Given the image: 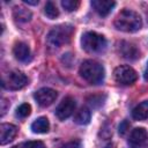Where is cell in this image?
Listing matches in <instances>:
<instances>
[{
    "mask_svg": "<svg viewBox=\"0 0 148 148\" xmlns=\"http://www.w3.org/2000/svg\"><path fill=\"white\" fill-rule=\"evenodd\" d=\"M57 96H58V92H57L54 89L47 88V87H44V88L38 89V90L35 92V95H34L36 102H37L40 106H43V108H46V106L51 105V104L56 101Z\"/></svg>",
    "mask_w": 148,
    "mask_h": 148,
    "instance_id": "obj_7",
    "label": "cell"
},
{
    "mask_svg": "<svg viewBox=\"0 0 148 148\" xmlns=\"http://www.w3.org/2000/svg\"><path fill=\"white\" fill-rule=\"evenodd\" d=\"M16 134H17V127L15 125L8 123H3L0 125V143L2 146L13 141Z\"/></svg>",
    "mask_w": 148,
    "mask_h": 148,
    "instance_id": "obj_10",
    "label": "cell"
},
{
    "mask_svg": "<svg viewBox=\"0 0 148 148\" xmlns=\"http://www.w3.org/2000/svg\"><path fill=\"white\" fill-rule=\"evenodd\" d=\"M128 130H130V123L127 120L121 121L120 125H119V134L120 135H125L128 132Z\"/></svg>",
    "mask_w": 148,
    "mask_h": 148,
    "instance_id": "obj_23",
    "label": "cell"
},
{
    "mask_svg": "<svg viewBox=\"0 0 148 148\" xmlns=\"http://www.w3.org/2000/svg\"><path fill=\"white\" fill-rule=\"evenodd\" d=\"M132 117L135 120L148 119V101H143L138 104L132 111Z\"/></svg>",
    "mask_w": 148,
    "mask_h": 148,
    "instance_id": "obj_16",
    "label": "cell"
},
{
    "mask_svg": "<svg viewBox=\"0 0 148 148\" xmlns=\"http://www.w3.org/2000/svg\"><path fill=\"white\" fill-rule=\"evenodd\" d=\"M28 83V79L27 76L18 71H10L7 74H5L2 76V81L1 84L5 89L8 90H18L22 89L23 87H25Z\"/></svg>",
    "mask_w": 148,
    "mask_h": 148,
    "instance_id": "obj_5",
    "label": "cell"
},
{
    "mask_svg": "<svg viewBox=\"0 0 148 148\" xmlns=\"http://www.w3.org/2000/svg\"><path fill=\"white\" fill-rule=\"evenodd\" d=\"M75 106H76V103H75V99L72 98V97H65L60 104L57 106V110H56V114L57 117L60 119V120H65L67 119L68 117H71L75 110Z\"/></svg>",
    "mask_w": 148,
    "mask_h": 148,
    "instance_id": "obj_8",
    "label": "cell"
},
{
    "mask_svg": "<svg viewBox=\"0 0 148 148\" xmlns=\"http://www.w3.org/2000/svg\"><path fill=\"white\" fill-rule=\"evenodd\" d=\"M25 148H46L42 141H28L24 143Z\"/></svg>",
    "mask_w": 148,
    "mask_h": 148,
    "instance_id": "obj_22",
    "label": "cell"
},
{
    "mask_svg": "<svg viewBox=\"0 0 148 148\" xmlns=\"http://www.w3.org/2000/svg\"><path fill=\"white\" fill-rule=\"evenodd\" d=\"M103 148H113V146L111 145V143H109V145H106L105 147H103Z\"/></svg>",
    "mask_w": 148,
    "mask_h": 148,
    "instance_id": "obj_29",
    "label": "cell"
},
{
    "mask_svg": "<svg viewBox=\"0 0 148 148\" xmlns=\"http://www.w3.org/2000/svg\"><path fill=\"white\" fill-rule=\"evenodd\" d=\"M31 16H32L31 12L23 6H15L13 8V17L17 22H22V23L29 22L31 20Z\"/></svg>",
    "mask_w": 148,
    "mask_h": 148,
    "instance_id": "obj_14",
    "label": "cell"
},
{
    "mask_svg": "<svg viewBox=\"0 0 148 148\" xmlns=\"http://www.w3.org/2000/svg\"><path fill=\"white\" fill-rule=\"evenodd\" d=\"M143 76H145V80H146V81H148V69L145 72V75H143Z\"/></svg>",
    "mask_w": 148,
    "mask_h": 148,
    "instance_id": "obj_28",
    "label": "cell"
},
{
    "mask_svg": "<svg viewBox=\"0 0 148 148\" xmlns=\"http://www.w3.org/2000/svg\"><path fill=\"white\" fill-rule=\"evenodd\" d=\"M44 13H45V15H46L49 18H51V20H53V18H56V17L59 16V9L57 8L56 3L52 2V1H47V2H46L45 8H44Z\"/></svg>",
    "mask_w": 148,
    "mask_h": 148,
    "instance_id": "obj_18",
    "label": "cell"
},
{
    "mask_svg": "<svg viewBox=\"0 0 148 148\" xmlns=\"http://www.w3.org/2000/svg\"><path fill=\"white\" fill-rule=\"evenodd\" d=\"M13 54L14 57L21 61V62H27L30 60L31 58V52H30V49L29 46L23 43V42H17L15 43L14 47H13Z\"/></svg>",
    "mask_w": 148,
    "mask_h": 148,
    "instance_id": "obj_12",
    "label": "cell"
},
{
    "mask_svg": "<svg viewBox=\"0 0 148 148\" xmlns=\"http://www.w3.org/2000/svg\"><path fill=\"white\" fill-rule=\"evenodd\" d=\"M30 112H31V106L28 103H23L16 109V116L18 118H25L30 114Z\"/></svg>",
    "mask_w": 148,
    "mask_h": 148,
    "instance_id": "obj_19",
    "label": "cell"
},
{
    "mask_svg": "<svg viewBox=\"0 0 148 148\" xmlns=\"http://www.w3.org/2000/svg\"><path fill=\"white\" fill-rule=\"evenodd\" d=\"M81 46L88 53H99L106 49V39L103 35L88 31L81 38Z\"/></svg>",
    "mask_w": 148,
    "mask_h": 148,
    "instance_id": "obj_4",
    "label": "cell"
},
{
    "mask_svg": "<svg viewBox=\"0 0 148 148\" xmlns=\"http://www.w3.org/2000/svg\"><path fill=\"white\" fill-rule=\"evenodd\" d=\"M79 73L81 77L90 84L102 83L105 76L103 66L95 60H84L80 66Z\"/></svg>",
    "mask_w": 148,
    "mask_h": 148,
    "instance_id": "obj_2",
    "label": "cell"
},
{
    "mask_svg": "<svg viewBox=\"0 0 148 148\" xmlns=\"http://www.w3.org/2000/svg\"><path fill=\"white\" fill-rule=\"evenodd\" d=\"M62 148H81V143L79 140H74V141H71L68 143H66Z\"/></svg>",
    "mask_w": 148,
    "mask_h": 148,
    "instance_id": "obj_25",
    "label": "cell"
},
{
    "mask_svg": "<svg viewBox=\"0 0 148 148\" xmlns=\"http://www.w3.org/2000/svg\"><path fill=\"white\" fill-rule=\"evenodd\" d=\"M132 148H142V147H132Z\"/></svg>",
    "mask_w": 148,
    "mask_h": 148,
    "instance_id": "obj_30",
    "label": "cell"
},
{
    "mask_svg": "<svg viewBox=\"0 0 148 148\" xmlns=\"http://www.w3.org/2000/svg\"><path fill=\"white\" fill-rule=\"evenodd\" d=\"M0 108H1V117L5 116L7 109L9 108V102L6 99V98H1V102H0Z\"/></svg>",
    "mask_w": 148,
    "mask_h": 148,
    "instance_id": "obj_24",
    "label": "cell"
},
{
    "mask_svg": "<svg viewBox=\"0 0 148 148\" xmlns=\"http://www.w3.org/2000/svg\"><path fill=\"white\" fill-rule=\"evenodd\" d=\"M31 130L34 133H38V134H43V133H47L50 130V123L49 119L46 117H39L37 118L32 124H31Z\"/></svg>",
    "mask_w": 148,
    "mask_h": 148,
    "instance_id": "obj_15",
    "label": "cell"
},
{
    "mask_svg": "<svg viewBox=\"0 0 148 148\" xmlns=\"http://www.w3.org/2000/svg\"><path fill=\"white\" fill-rule=\"evenodd\" d=\"M24 3H28V5H38V0H23Z\"/></svg>",
    "mask_w": 148,
    "mask_h": 148,
    "instance_id": "obj_26",
    "label": "cell"
},
{
    "mask_svg": "<svg viewBox=\"0 0 148 148\" xmlns=\"http://www.w3.org/2000/svg\"><path fill=\"white\" fill-rule=\"evenodd\" d=\"M104 101V96L102 95H92L90 97H88V103L92 106V108H98L103 104Z\"/></svg>",
    "mask_w": 148,
    "mask_h": 148,
    "instance_id": "obj_21",
    "label": "cell"
},
{
    "mask_svg": "<svg viewBox=\"0 0 148 148\" xmlns=\"http://www.w3.org/2000/svg\"><path fill=\"white\" fill-rule=\"evenodd\" d=\"M114 27L124 32H135L142 27V20L136 12L126 8L116 16Z\"/></svg>",
    "mask_w": 148,
    "mask_h": 148,
    "instance_id": "obj_1",
    "label": "cell"
},
{
    "mask_svg": "<svg viewBox=\"0 0 148 148\" xmlns=\"http://www.w3.org/2000/svg\"><path fill=\"white\" fill-rule=\"evenodd\" d=\"M113 77L118 83L124 84V86H130V84H133L136 81L138 73L131 66L121 65V66H118V67L114 68Z\"/></svg>",
    "mask_w": 148,
    "mask_h": 148,
    "instance_id": "obj_6",
    "label": "cell"
},
{
    "mask_svg": "<svg viewBox=\"0 0 148 148\" xmlns=\"http://www.w3.org/2000/svg\"><path fill=\"white\" fill-rule=\"evenodd\" d=\"M12 148H25V147H24V143H21V145H16V146H14Z\"/></svg>",
    "mask_w": 148,
    "mask_h": 148,
    "instance_id": "obj_27",
    "label": "cell"
},
{
    "mask_svg": "<svg viewBox=\"0 0 148 148\" xmlns=\"http://www.w3.org/2000/svg\"><path fill=\"white\" fill-rule=\"evenodd\" d=\"M61 6L67 12H73L75 9H77V7L80 6V1L79 0H62L61 1Z\"/></svg>",
    "mask_w": 148,
    "mask_h": 148,
    "instance_id": "obj_20",
    "label": "cell"
},
{
    "mask_svg": "<svg viewBox=\"0 0 148 148\" xmlns=\"http://www.w3.org/2000/svg\"><path fill=\"white\" fill-rule=\"evenodd\" d=\"M118 51L120 56L128 60H135L140 57V52L136 49V46L128 42H119L118 43Z\"/></svg>",
    "mask_w": 148,
    "mask_h": 148,
    "instance_id": "obj_9",
    "label": "cell"
},
{
    "mask_svg": "<svg viewBox=\"0 0 148 148\" xmlns=\"http://www.w3.org/2000/svg\"><path fill=\"white\" fill-rule=\"evenodd\" d=\"M148 140V133L143 127L134 128L128 138V142L132 147H143V145Z\"/></svg>",
    "mask_w": 148,
    "mask_h": 148,
    "instance_id": "obj_11",
    "label": "cell"
},
{
    "mask_svg": "<svg viewBox=\"0 0 148 148\" xmlns=\"http://www.w3.org/2000/svg\"><path fill=\"white\" fill-rule=\"evenodd\" d=\"M91 6L97 14H99L101 16H106L110 14L112 8L116 6V2L109 1V0H92Z\"/></svg>",
    "mask_w": 148,
    "mask_h": 148,
    "instance_id": "obj_13",
    "label": "cell"
},
{
    "mask_svg": "<svg viewBox=\"0 0 148 148\" xmlns=\"http://www.w3.org/2000/svg\"><path fill=\"white\" fill-rule=\"evenodd\" d=\"M74 121L77 125H87L90 121V111L87 108H81L74 116Z\"/></svg>",
    "mask_w": 148,
    "mask_h": 148,
    "instance_id": "obj_17",
    "label": "cell"
},
{
    "mask_svg": "<svg viewBox=\"0 0 148 148\" xmlns=\"http://www.w3.org/2000/svg\"><path fill=\"white\" fill-rule=\"evenodd\" d=\"M74 34V27L71 24H60L51 29L47 35V44L53 49H58L67 44Z\"/></svg>",
    "mask_w": 148,
    "mask_h": 148,
    "instance_id": "obj_3",
    "label": "cell"
}]
</instances>
